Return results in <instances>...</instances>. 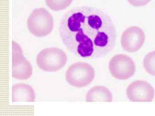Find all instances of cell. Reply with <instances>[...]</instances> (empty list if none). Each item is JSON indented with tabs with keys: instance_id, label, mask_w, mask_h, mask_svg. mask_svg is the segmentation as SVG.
<instances>
[{
	"instance_id": "1",
	"label": "cell",
	"mask_w": 155,
	"mask_h": 116,
	"mask_svg": "<svg viewBox=\"0 0 155 116\" xmlns=\"http://www.w3.org/2000/svg\"><path fill=\"white\" fill-rule=\"evenodd\" d=\"M59 30L67 50L78 57L103 58L116 45V31L113 20L105 12L94 7L70 9L62 17Z\"/></svg>"
},
{
	"instance_id": "2",
	"label": "cell",
	"mask_w": 155,
	"mask_h": 116,
	"mask_svg": "<svg viewBox=\"0 0 155 116\" xmlns=\"http://www.w3.org/2000/svg\"><path fill=\"white\" fill-rule=\"evenodd\" d=\"M27 26L34 36L39 37L47 36L54 28L53 16L44 8L35 9L28 17Z\"/></svg>"
},
{
	"instance_id": "3",
	"label": "cell",
	"mask_w": 155,
	"mask_h": 116,
	"mask_svg": "<svg viewBox=\"0 0 155 116\" xmlns=\"http://www.w3.org/2000/svg\"><path fill=\"white\" fill-rule=\"evenodd\" d=\"M36 63L45 72H54L63 69L67 62V54L60 49L50 47L40 52L36 57Z\"/></svg>"
},
{
	"instance_id": "4",
	"label": "cell",
	"mask_w": 155,
	"mask_h": 116,
	"mask_svg": "<svg viewBox=\"0 0 155 116\" xmlns=\"http://www.w3.org/2000/svg\"><path fill=\"white\" fill-rule=\"evenodd\" d=\"M95 71L91 65L85 62H78L68 68L66 78L69 84L81 88L88 86L94 80Z\"/></svg>"
},
{
	"instance_id": "5",
	"label": "cell",
	"mask_w": 155,
	"mask_h": 116,
	"mask_svg": "<svg viewBox=\"0 0 155 116\" xmlns=\"http://www.w3.org/2000/svg\"><path fill=\"white\" fill-rule=\"evenodd\" d=\"M31 64L23 55V51L17 42H12V76L17 80H27L32 76Z\"/></svg>"
},
{
	"instance_id": "6",
	"label": "cell",
	"mask_w": 155,
	"mask_h": 116,
	"mask_svg": "<svg viewBox=\"0 0 155 116\" xmlns=\"http://www.w3.org/2000/svg\"><path fill=\"white\" fill-rule=\"evenodd\" d=\"M109 69L111 75L116 79L127 80L132 77L136 70L135 64L133 60L124 54H118L111 59Z\"/></svg>"
},
{
	"instance_id": "7",
	"label": "cell",
	"mask_w": 155,
	"mask_h": 116,
	"mask_svg": "<svg viewBox=\"0 0 155 116\" xmlns=\"http://www.w3.org/2000/svg\"><path fill=\"white\" fill-rule=\"evenodd\" d=\"M126 95L133 102H151L154 98L153 87L144 80H136L130 83L126 89Z\"/></svg>"
},
{
	"instance_id": "8",
	"label": "cell",
	"mask_w": 155,
	"mask_h": 116,
	"mask_svg": "<svg viewBox=\"0 0 155 116\" xmlns=\"http://www.w3.org/2000/svg\"><path fill=\"white\" fill-rule=\"evenodd\" d=\"M145 39V35L141 28L137 26H131L122 33L121 44L126 51L134 53L141 48Z\"/></svg>"
},
{
	"instance_id": "9",
	"label": "cell",
	"mask_w": 155,
	"mask_h": 116,
	"mask_svg": "<svg viewBox=\"0 0 155 116\" xmlns=\"http://www.w3.org/2000/svg\"><path fill=\"white\" fill-rule=\"evenodd\" d=\"M35 99L34 90L28 84L17 83L12 86L13 102H34Z\"/></svg>"
},
{
	"instance_id": "10",
	"label": "cell",
	"mask_w": 155,
	"mask_h": 116,
	"mask_svg": "<svg viewBox=\"0 0 155 116\" xmlns=\"http://www.w3.org/2000/svg\"><path fill=\"white\" fill-rule=\"evenodd\" d=\"M113 100L112 92L107 87L102 86H94L86 95L85 101L87 102H111Z\"/></svg>"
},
{
	"instance_id": "11",
	"label": "cell",
	"mask_w": 155,
	"mask_h": 116,
	"mask_svg": "<svg viewBox=\"0 0 155 116\" xmlns=\"http://www.w3.org/2000/svg\"><path fill=\"white\" fill-rule=\"evenodd\" d=\"M143 65L148 74L155 76V50L147 54L143 59Z\"/></svg>"
},
{
	"instance_id": "12",
	"label": "cell",
	"mask_w": 155,
	"mask_h": 116,
	"mask_svg": "<svg viewBox=\"0 0 155 116\" xmlns=\"http://www.w3.org/2000/svg\"><path fill=\"white\" fill-rule=\"evenodd\" d=\"M73 0H45L47 5L54 11H60L69 7Z\"/></svg>"
},
{
	"instance_id": "13",
	"label": "cell",
	"mask_w": 155,
	"mask_h": 116,
	"mask_svg": "<svg viewBox=\"0 0 155 116\" xmlns=\"http://www.w3.org/2000/svg\"><path fill=\"white\" fill-rule=\"evenodd\" d=\"M130 5L134 7H140L147 5L151 0H127Z\"/></svg>"
}]
</instances>
